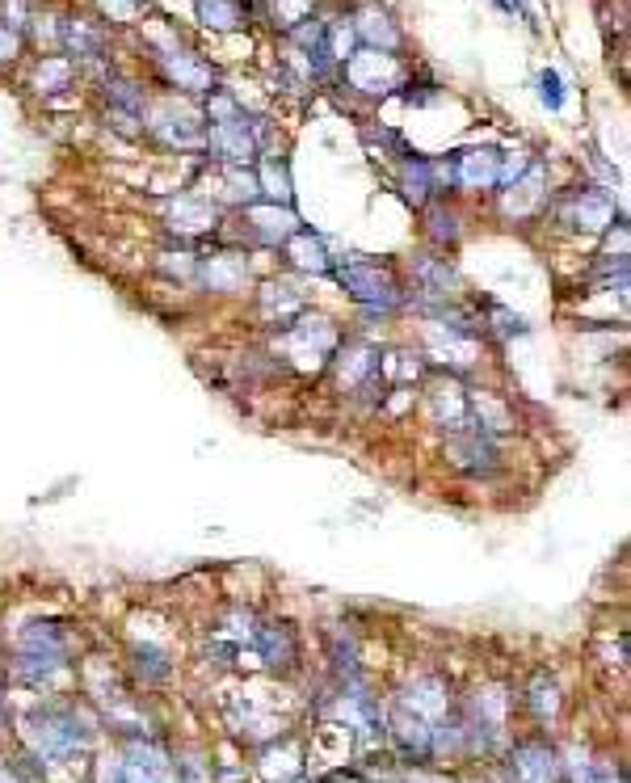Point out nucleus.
Listing matches in <instances>:
<instances>
[{"mask_svg": "<svg viewBox=\"0 0 631 783\" xmlns=\"http://www.w3.org/2000/svg\"><path fill=\"white\" fill-rule=\"evenodd\" d=\"M497 152H467L459 156V177L467 186H488V182H497Z\"/></svg>", "mask_w": 631, "mask_h": 783, "instance_id": "nucleus-6", "label": "nucleus"}, {"mask_svg": "<svg viewBox=\"0 0 631 783\" xmlns=\"http://www.w3.org/2000/svg\"><path fill=\"white\" fill-rule=\"evenodd\" d=\"M358 34L366 38L371 47H383V51H392L400 43V30L388 22L383 13H362V22H358Z\"/></svg>", "mask_w": 631, "mask_h": 783, "instance_id": "nucleus-7", "label": "nucleus"}, {"mask_svg": "<svg viewBox=\"0 0 631 783\" xmlns=\"http://www.w3.org/2000/svg\"><path fill=\"white\" fill-rule=\"evenodd\" d=\"M350 287L358 299H396V287L388 274H379L375 266H358L350 270Z\"/></svg>", "mask_w": 631, "mask_h": 783, "instance_id": "nucleus-5", "label": "nucleus"}, {"mask_svg": "<svg viewBox=\"0 0 631 783\" xmlns=\"http://www.w3.org/2000/svg\"><path fill=\"white\" fill-rule=\"evenodd\" d=\"M585 783H623V775L610 767V762H594V775H589Z\"/></svg>", "mask_w": 631, "mask_h": 783, "instance_id": "nucleus-13", "label": "nucleus"}, {"mask_svg": "<svg viewBox=\"0 0 631 783\" xmlns=\"http://www.w3.org/2000/svg\"><path fill=\"white\" fill-rule=\"evenodd\" d=\"M514 771L522 783H556V758L543 746H522L514 754Z\"/></svg>", "mask_w": 631, "mask_h": 783, "instance_id": "nucleus-2", "label": "nucleus"}, {"mask_svg": "<svg viewBox=\"0 0 631 783\" xmlns=\"http://www.w3.org/2000/svg\"><path fill=\"white\" fill-rule=\"evenodd\" d=\"M539 97L547 102V110H560V106H564V85H560L556 72H543V76H539Z\"/></svg>", "mask_w": 631, "mask_h": 783, "instance_id": "nucleus-11", "label": "nucleus"}, {"mask_svg": "<svg viewBox=\"0 0 631 783\" xmlns=\"http://www.w3.org/2000/svg\"><path fill=\"white\" fill-rule=\"evenodd\" d=\"M261 653H266L270 666H291V657H295V640L287 628H270L266 636H261Z\"/></svg>", "mask_w": 631, "mask_h": 783, "instance_id": "nucleus-8", "label": "nucleus"}, {"mask_svg": "<svg viewBox=\"0 0 631 783\" xmlns=\"http://www.w3.org/2000/svg\"><path fill=\"white\" fill-rule=\"evenodd\" d=\"M17 47H22V38H17V30L9 22H0V59H13Z\"/></svg>", "mask_w": 631, "mask_h": 783, "instance_id": "nucleus-12", "label": "nucleus"}, {"mask_svg": "<svg viewBox=\"0 0 631 783\" xmlns=\"http://www.w3.org/2000/svg\"><path fill=\"white\" fill-rule=\"evenodd\" d=\"M68 47H72L76 55H97V51H101V34H97L89 22H80V17H76V22L68 26Z\"/></svg>", "mask_w": 631, "mask_h": 783, "instance_id": "nucleus-10", "label": "nucleus"}, {"mask_svg": "<svg viewBox=\"0 0 631 783\" xmlns=\"http://www.w3.org/2000/svg\"><path fill=\"white\" fill-rule=\"evenodd\" d=\"M194 9H198L202 22L215 26V30H240L244 22H249V9H244L240 0H194Z\"/></svg>", "mask_w": 631, "mask_h": 783, "instance_id": "nucleus-3", "label": "nucleus"}, {"mask_svg": "<svg viewBox=\"0 0 631 783\" xmlns=\"http://www.w3.org/2000/svg\"><path fill=\"white\" fill-rule=\"evenodd\" d=\"M350 76H354V85L366 89V93H379L383 85H392V59L388 55H379V51H366V55H354V64H350Z\"/></svg>", "mask_w": 631, "mask_h": 783, "instance_id": "nucleus-1", "label": "nucleus"}, {"mask_svg": "<svg viewBox=\"0 0 631 783\" xmlns=\"http://www.w3.org/2000/svg\"><path fill=\"white\" fill-rule=\"evenodd\" d=\"M497 5H501L505 13H518V9H522V0H497Z\"/></svg>", "mask_w": 631, "mask_h": 783, "instance_id": "nucleus-14", "label": "nucleus"}, {"mask_svg": "<svg viewBox=\"0 0 631 783\" xmlns=\"http://www.w3.org/2000/svg\"><path fill=\"white\" fill-rule=\"evenodd\" d=\"M211 148L219 156H228V160H244V156H249L253 152V139H249V131H244V118H232V123H215Z\"/></svg>", "mask_w": 631, "mask_h": 783, "instance_id": "nucleus-4", "label": "nucleus"}, {"mask_svg": "<svg viewBox=\"0 0 631 783\" xmlns=\"http://www.w3.org/2000/svg\"><path fill=\"white\" fill-rule=\"evenodd\" d=\"M169 72L181 80V85H190V89H207L211 85V72L202 68V64H194L190 55H173L169 59Z\"/></svg>", "mask_w": 631, "mask_h": 783, "instance_id": "nucleus-9", "label": "nucleus"}]
</instances>
